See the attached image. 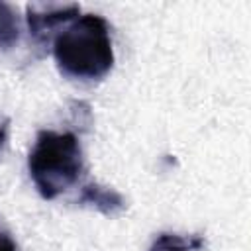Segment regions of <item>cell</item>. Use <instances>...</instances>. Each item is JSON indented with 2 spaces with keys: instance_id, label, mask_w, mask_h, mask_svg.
<instances>
[{
  "instance_id": "cell-1",
  "label": "cell",
  "mask_w": 251,
  "mask_h": 251,
  "mask_svg": "<svg viewBox=\"0 0 251 251\" xmlns=\"http://www.w3.org/2000/svg\"><path fill=\"white\" fill-rule=\"evenodd\" d=\"M53 55L59 71L75 80H98L114 67V45L108 22L98 14L73 20L55 35Z\"/></svg>"
},
{
  "instance_id": "cell-2",
  "label": "cell",
  "mask_w": 251,
  "mask_h": 251,
  "mask_svg": "<svg viewBox=\"0 0 251 251\" xmlns=\"http://www.w3.org/2000/svg\"><path fill=\"white\" fill-rule=\"evenodd\" d=\"M84 167L80 141L73 131L41 129L27 155V171L45 200L69 190Z\"/></svg>"
},
{
  "instance_id": "cell-3",
  "label": "cell",
  "mask_w": 251,
  "mask_h": 251,
  "mask_svg": "<svg viewBox=\"0 0 251 251\" xmlns=\"http://www.w3.org/2000/svg\"><path fill=\"white\" fill-rule=\"evenodd\" d=\"M80 16L78 4H55V2H31L25 6V20L29 35L37 41L49 37V33L61 24H69Z\"/></svg>"
},
{
  "instance_id": "cell-4",
  "label": "cell",
  "mask_w": 251,
  "mask_h": 251,
  "mask_svg": "<svg viewBox=\"0 0 251 251\" xmlns=\"http://www.w3.org/2000/svg\"><path fill=\"white\" fill-rule=\"evenodd\" d=\"M76 204L94 208V210H98L104 216H118L127 206L126 204V198L118 190H114L110 186H102L98 182H86L80 188V194L76 198Z\"/></svg>"
},
{
  "instance_id": "cell-5",
  "label": "cell",
  "mask_w": 251,
  "mask_h": 251,
  "mask_svg": "<svg viewBox=\"0 0 251 251\" xmlns=\"http://www.w3.org/2000/svg\"><path fill=\"white\" fill-rule=\"evenodd\" d=\"M204 247V237L194 235H178V233H159L149 251H200Z\"/></svg>"
},
{
  "instance_id": "cell-6",
  "label": "cell",
  "mask_w": 251,
  "mask_h": 251,
  "mask_svg": "<svg viewBox=\"0 0 251 251\" xmlns=\"http://www.w3.org/2000/svg\"><path fill=\"white\" fill-rule=\"evenodd\" d=\"M20 31L18 10L8 2H0V49H12L20 39Z\"/></svg>"
},
{
  "instance_id": "cell-7",
  "label": "cell",
  "mask_w": 251,
  "mask_h": 251,
  "mask_svg": "<svg viewBox=\"0 0 251 251\" xmlns=\"http://www.w3.org/2000/svg\"><path fill=\"white\" fill-rule=\"evenodd\" d=\"M0 251H18V243L14 241L10 231L4 229L2 226H0Z\"/></svg>"
},
{
  "instance_id": "cell-8",
  "label": "cell",
  "mask_w": 251,
  "mask_h": 251,
  "mask_svg": "<svg viewBox=\"0 0 251 251\" xmlns=\"http://www.w3.org/2000/svg\"><path fill=\"white\" fill-rule=\"evenodd\" d=\"M8 127H10V120L6 118V120L0 124V151H2V147L6 145V139H8Z\"/></svg>"
}]
</instances>
